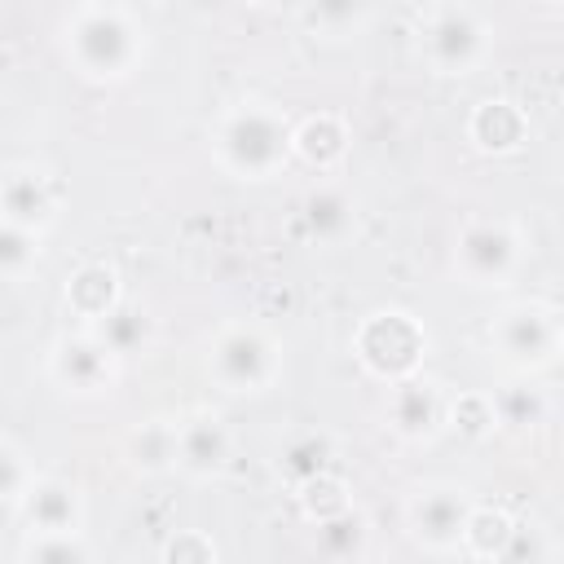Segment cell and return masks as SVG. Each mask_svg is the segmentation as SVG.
Masks as SVG:
<instances>
[{
    "label": "cell",
    "mask_w": 564,
    "mask_h": 564,
    "mask_svg": "<svg viewBox=\"0 0 564 564\" xmlns=\"http://www.w3.org/2000/svg\"><path fill=\"white\" fill-rule=\"evenodd\" d=\"M62 44L84 79H128L145 57V22L128 4H75L62 18Z\"/></svg>",
    "instance_id": "obj_1"
},
{
    "label": "cell",
    "mask_w": 564,
    "mask_h": 564,
    "mask_svg": "<svg viewBox=\"0 0 564 564\" xmlns=\"http://www.w3.org/2000/svg\"><path fill=\"white\" fill-rule=\"evenodd\" d=\"M212 145L229 176L269 181L291 163V119L269 101H242L220 119Z\"/></svg>",
    "instance_id": "obj_2"
},
{
    "label": "cell",
    "mask_w": 564,
    "mask_h": 564,
    "mask_svg": "<svg viewBox=\"0 0 564 564\" xmlns=\"http://www.w3.org/2000/svg\"><path fill=\"white\" fill-rule=\"evenodd\" d=\"M494 26L471 4H427L419 13V44L436 75H471L489 53Z\"/></svg>",
    "instance_id": "obj_3"
},
{
    "label": "cell",
    "mask_w": 564,
    "mask_h": 564,
    "mask_svg": "<svg viewBox=\"0 0 564 564\" xmlns=\"http://www.w3.org/2000/svg\"><path fill=\"white\" fill-rule=\"evenodd\" d=\"M423 357H427V330L401 308H379L357 330V361L375 379L401 383L419 370Z\"/></svg>",
    "instance_id": "obj_4"
},
{
    "label": "cell",
    "mask_w": 564,
    "mask_h": 564,
    "mask_svg": "<svg viewBox=\"0 0 564 564\" xmlns=\"http://www.w3.org/2000/svg\"><path fill=\"white\" fill-rule=\"evenodd\" d=\"M520 256H524L520 229L502 216H480L467 220L454 242V273L467 286H507L511 273L520 269Z\"/></svg>",
    "instance_id": "obj_5"
},
{
    "label": "cell",
    "mask_w": 564,
    "mask_h": 564,
    "mask_svg": "<svg viewBox=\"0 0 564 564\" xmlns=\"http://www.w3.org/2000/svg\"><path fill=\"white\" fill-rule=\"evenodd\" d=\"M489 339L511 370H542L560 357V313L542 300H520L494 317Z\"/></svg>",
    "instance_id": "obj_6"
},
{
    "label": "cell",
    "mask_w": 564,
    "mask_h": 564,
    "mask_svg": "<svg viewBox=\"0 0 564 564\" xmlns=\"http://www.w3.org/2000/svg\"><path fill=\"white\" fill-rule=\"evenodd\" d=\"M207 370L225 392H242L247 397V392L273 388V379L282 370V352L260 326H225L212 339Z\"/></svg>",
    "instance_id": "obj_7"
},
{
    "label": "cell",
    "mask_w": 564,
    "mask_h": 564,
    "mask_svg": "<svg viewBox=\"0 0 564 564\" xmlns=\"http://www.w3.org/2000/svg\"><path fill=\"white\" fill-rule=\"evenodd\" d=\"M471 498L463 485H449V480H432V485H419L405 502V524H410V538L427 551H458L463 542V524L471 516Z\"/></svg>",
    "instance_id": "obj_8"
},
{
    "label": "cell",
    "mask_w": 564,
    "mask_h": 564,
    "mask_svg": "<svg viewBox=\"0 0 564 564\" xmlns=\"http://www.w3.org/2000/svg\"><path fill=\"white\" fill-rule=\"evenodd\" d=\"M48 379L70 397H101L119 379V357H110L88 330L62 335L48 352Z\"/></svg>",
    "instance_id": "obj_9"
},
{
    "label": "cell",
    "mask_w": 564,
    "mask_h": 564,
    "mask_svg": "<svg viewBox=\"0 0 564 564\" xmlns=\"http://www.w3.org/2000/svg\"><path fill=\"white\" fill-rule=\"evenodd\" d=\"M57 216V185L40 167H4L0 172V220L18 229H48Z\"/></svg>",
    "instance_id": "obj_10"
},
{
    "label": "cell",
    "mask_w": 564,
    "mask_h": 564,
    "mask_svg": "<svg viewBox=\"0 0 564 564\" xmlns=\"http://www.w3.org/2000/svg\"><path fill=\"white\" fill-rule=\"evenodd\" d=\"M18 511L31 533H79L84 524V494L66 476H35L18 498Z\"/></svg>",
    "instance_id": "obj_11"
},
{
    "label": "cell",
    "mask_w": 564,
    "mask_h": 564,
    "mask_svg": "<svg viewBox=\"0 0 564 564\" xmlns=\"http://www.w3.org/2000/svg\"><path fill=\"white\" fill-rule=\"evenodd\" d=\"M449 405H445V392L432 383V379H401L392 383V397H388V427L401 436V441H427L441 423H445Z\"/></svg>",
    "instance_id": "obj_12"
},
{
    "label": "cell",
    "mask_w": 564,
    "mask_h": 564,
    "mask_svg": "<svg viewBox=\"0 0 564 564\" xmlns=\"http://www.w3.org/2000/svg\"><path fill=\"white\" fill-rule=\"evenodd\" d=\"M229 427L216 414H189L176 423V467L185 476H216L229 463Z\"/></svg>",
    "instance_id": "obj_13"
},
{
    "label": "cell",
    "mask_w": 564,
    "mask_h": 564,
    "mask_svg": "<svg viewBox=\"0 0 564 564\" xmlns=\"http://www.w3.org/2000/svg\"><path fill=\"white\" fill-rule=\"evenodd\" d=\"M467 137L480 154H516L529 137V115L511 97H485L467 119Z\"/></svg>",
    "instance_id": "obj_14"
},
{
    "label": "cell",
    "mask_w": 564,
    "mask_h": 564,
    "mask_svg": "<svg viewBox=\"0 0 564 564\" xmlns=\"http://www.w3.org/2000/svg\"><path fill=\"white\" fill-rule=\"evenodd\" d=\"M344 154H348V128L339 115L317 110V115L291 123V159H304L308 167L330 172L344 163Z\"/></svg>",
    "instance_id": "obj_15"
},
{
    "label": "cell",
    "mask_w": 564,
    "mask_h": 564,
    "mask_svg": "<svg viewBox=\"0 0 564 564\" xmlns=\"http://www.w3.org/2000/svg\"><path fill=\"white\" fill-rule=\"evenodd\" d=\"M313 551L326 564H357L370 551V520L357 507H339L313 520Z\"/></svg>",
    "instance_id": "obj_16"
},
{
    "label": "cell",
    "mask_w": 564,
    "mask_h": 564,
    "mask_svg": "<svg viewBox=\"0 0 564 564\" xmlns=\"http://www.w3.org/2000/svg\"><path fill=\"white\" fill-rule=\"evenodd\" d=\"M62 300H66V308H70L75 317H84V322L93 326V322H101V317L123 300L119 273H115L110 264H79V269L66 278Z\"/></svg>",
    "instance_id": "obj_17"
},
{
    "label": "cell",
    "mask_w": 564,
    "mask_h": 564,
    "mask_svg": "<svg viewBox=\"0 0 564 564\" xmlns=\"http://www.w3.org/2000/svg\"><path fill=\"white\" fill-rule=\"evenodd\" d=\"M352 216H357L352 212V198L339 185H330V181L313 185L304 194V203H300V225H304V234L313 242H339L352 229Z\"/></svg>",
    "instance_id": "obj_18"
},
{
    "label": "cell",
    "mask_w": 564,
    "mask_h": 564,
    "mask_svg": "<svg viewBox=\"0 0 564 564\" xmlns=\"http://www.w3.org/2000/svg\"><path fill=\"white\" fill-rule=\"evenodd\" d=\"M88 335L110 352V357H132V352H141L145 344H150V335H154V322H150V313L141 308V304H132V300H119L101 322H93L88 326Z\"/></svg>",
    "instance_id": "obj_19"
},
{
    "label": "cell",
    "mask_w": 564,
    "mask_h": 564,
    "mask_svg": "<svg viewBox=\"0 0 564 564\" xmlns=\"http://www.w3.org/2000/svg\"><path fill=\"white\" fill-rule=\"evenodd\" d=\"M489 410H494V423L516 427V432H533V427L546 423L551 397H546V388H538L529 379H516V383H507L489 397Z\"/></svg>",
    "instance_id": "obj_20"
},
{
    "label": "cell",
    "mask_w": 564,
    "mask_h": 564,
    "mask_svg": "<svg viewBox=\"0 0 564 564\" xmlns=\"http://www.w3.org/2000/svg\"><path fill=\"white\" fill-rule=\"evenodd\" d=\"M128 449L141 471H172L176 467V423H163V419L141 423V432H132Z\"/></svg>",
    "instance_id": "obj_21"
},
{
    "label": "cell",
    "mask_w": 564,
    "mask_h": 564,
    "mask_svg": "<svg viewBox=\"0 0 564 564\" xmlns=\"http://www.w3.org/2000/svg\"><path fill=\"white\" fill-rule=\"evenodd\" d=\"M326 458H330V441L317 436V432H300V436H291V441L282 445L278 467H282L295 485H308V480L326 476Z\"/></svg>",
    "instance_id": "obj_22"
},
{
    "label": "cell",
    "mask_w": 564,
    "mask_h": 564,
    "mask_svg": "<svg viewBox=\"0 0 564 564\" xmlns=\"http://www.w3.org/2000/svg\"><path fill=\"white\" fill-rule=\"evenodd\" d=\"M511 516L507 511H494V507H471V516H467V524H463V551H471L476 560H494L498 555V546L507 542V533H511Z\"/></svg>",
    "instance_id": "obj_23"
},
{
    "label": "cell",
    "mask_w": 564,
    "mask_h": 564,
    "mask_svg": "<svg viewBox=\"0 0 564 564\" xmlns=\"http://www.w3.org/2000/svg\"><path fill=\"white\" fill-rule=\"evenodd\" d=\"M551 551L555 546H551V533L542 524L516 520L511 533H507V542L498 546V555L489 564H551Z\"/></svg>",
    "instance_id": "obj_24"
},
{
    "label": "cell",
    "mask_w": 564,
    "mask_h": 564,
    "mask_svg": "<svg viewBox=\"0 0 564 564\" xmlns=\"http://www.w3.org/2000/svg\"><path fill=\"white\" fill-rule=\"evenodd\" d=\"M18 564H93L79 533H31Z\"/></svg>",
    "instance_id": "obj_25"
},
{
    "label": "cell",
    "mask_w": 564,
    "mask_h": 564,
    "mask_svg": "<svg viewBox=\"0 0 564 564\" xmlns=\"http://www.w3.org/2000/svg\"><path fill=\"white\" fill-rule=\"evenodd\" d=\"M40 260V234L0 220V278H22Z\"/></svg>",
    "instance_id": "obj_26"
},
{
    "label": "cell",
    "mask_w": 564,
    "mask_h": 564,
    "mask_svg": "<svg viewBox=\"0 0 564 564\" xmlns=\"http://www.w3.org/2000/svg\"><path fill=\"white\" fill-rule=\"evenodd\" d=\"M163 564H216V542L198 529H181L163 542Z\"/></svg>",
    "instance_id": "obj_27"
},
{
    "label": "cell",
    "mask_w": 564,
    "mask_h": 564,
    "mask_svg": "<svg viewBox=\"0 0 564 564\" xmlns=\"http://www.w3.org/2000/svg\"><path fill=\"white\" fill-rule=\"evenodd\" d=\"M31 467H26V454L13 445V441H0V502H18L31 485Z\"/></svg>",
    "instance_id": "obj_28"
},
{
    "label": "cell",
    "mask_w": 564,
    "mask_h": 564,
    "mask_svg": "<svg viewBox=\"0 0 564 564\" xmlns=\"http://www.w3.org/2000/svg\"><path fill=\"white\" fill-rule=\"evenodd\" d=\"M300 18H308L313 26L335 31V26H357V22H366L370 9H357V4H317V9H304Z\"/></svg>",
    "instance_id": "obj_29"
},
{
    "label": "cell",
    "mask_w": 564,
    "mask_h": 564,
    "mask_svg": "<svg viewBox=\"0 0 564 564\" xmlns=\"http://www.w3.org/2000/svg\"><path fill=\"white\" fill-rule=\"evenodd\" d=\"M454 423H463V432L480 436L494 427V410H489V397H463L454 401Z\"/></svg>",
    "instance_id": "obj_30"
}]
</instances>
